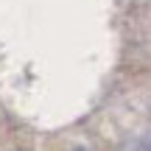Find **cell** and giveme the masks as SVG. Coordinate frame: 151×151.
I'll return each instance as SVG.
<instances>
[{
    "mask_svg": "<svg viewBox=\"0 0 151 151\" xmlns=\"http://www.w3.org/2000/svg\"><path fill=\"white\" fill-rule=\"evenodd\" d=\"M134 151H151V134L148 137H140V140L134 143Z\"/></svg>",
    "mask_w": 151,
    "mask_h": 151,
    "instance_id": "obj_1",
    "label": "cell"
},
{
    "mask_svg": "<svg viewBox=\"0 0 151 151\" xmlns=\"http://www.w3.org/2000/svg\"><path fill=\"white\" fill-rule=\"evenodd\" d=\"M70 151H90V148H87V146H73Z\"/></svg>",
    "mask_w": 151,
    "mask_h": 151,
    "instance_id": "obj_2",
    "label": "cell"
},
{
    "mask_svg": "<svg viewBox=\"0 0 151 151\" xmlns=\"http://www.w3.org/2000/svg\"><path fill=\"white\" fill-rule=\"evenodd\" d=\"M118 151H134V146H132V148H126V146H120V148H118Z\"/></svg>",
    "mask_w": 151,
    "mask_h": 151,
    "instance_id": "obj_3",
    "label": "cell"
}]
</instances>
